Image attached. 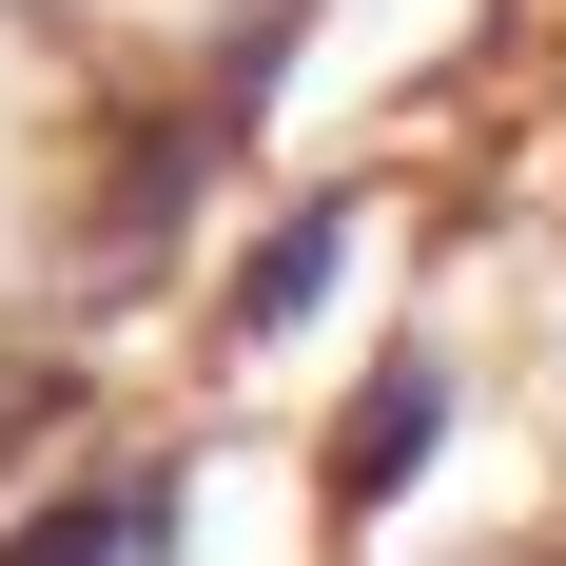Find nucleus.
<instances>
[{
	"label": "nucleus",
	"instance_id": "obj_3",
	"mask_svg": "<svg viewBox=\"0 0 566 566\" xmlns=\"http://www.w3.org/2000/svg\"><path fill=\"white\" fill-rule=\"evenodd\" d=\"M333 254H352V216H293L274 254H254V274H234V352H254V333H293V313H313V293H333Z\"/></svg>",
	"mask_w": 566,
	"mask_h": 566
},
{
	"label": "nucleus",
	"instance_id": "obj_1",
	"mask_svg": "<svg viewBox=\"0 0 566 566\" xmlns=\"http://www.w3.org/2000/svg\"><path fill=\"white\" fill-rule=\"evenodd\" d=\"M430 450H450V371L410 352V371H371V391H352V430H333V509H391Z\"/></svg>",
	"mask_w": 566,
	"mask_h": 566
},
{
	"label": "nucleus",
	"instance_id": "obj_2",
	"mask_svg": "<svg viewBox=\"0 0 566 566\" xmlns=\"http://www.w3.org/2000/svg\"><path fill=\"white\" fill-rule=\"evenodd\" d=\"M157 547H176L157 489H98V509H40V547H0V566H157Z\"/></svg>",
	"mask_w": 566,
	"mask_h": 566
}]
</instances>
